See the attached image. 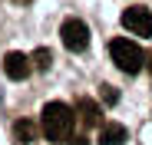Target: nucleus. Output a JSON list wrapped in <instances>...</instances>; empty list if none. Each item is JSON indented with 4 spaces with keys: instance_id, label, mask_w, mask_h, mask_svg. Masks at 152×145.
Wrapping results in <instances>:
<instances>
[{
    "instance_id": "nucleus-1",
    "label": "nucleus",
    "mask_w": 152,
    "mask_h": 145,
    "mask_svg": "<svg viewBox=\"0 0 152 145\" xmlns=\"http://www.w3.org/2000/svg\"><path fill=\"white\" fill-rule=\"evenodd\" d=\"M40 125H43V135L50 142H66L73 125H76V115L66 102H46L40 112Z\"/></svg>"
},
{
    "instance_id": "nucleus-2",
    "label": "nucleus",
    "mask_w": 152,
    "mask_h": 145,
    "mask_svg": "<svg viewBox=\"0 0 152 145\" xmlns=\"http://www.w3.org/2000/svg\"><path fill=\"white\" fill-rule=\"evenodd\" d=\"M109 56H113V63H116L122 72H129V76H136V72L145 66V59H149V56L139 50V43L126 40V36H119V40L109 43Z\"/></svg>"
},
{
    "instance_id": "nucleus-3",
    "label": "nucleus",
    "mask_w": 152,
    "mask_h": 145,
    "mask_svg": "<svg viewBox=\"0 0 152 145\" xmlns=\"http://www.w3.org/2000/svg\"><path fill=\"white\" fill-rule=\"evenodd\" d=\"M60 40H63V46L69 53H83L89 46V27L83 20H76V17H66L63 27H60Z\"/></svg>"
},
{
    "instance_id": "nucleus-4",
    "label": "nucleus",
    "mask_w": 152,
    "mask_h": 145,
    "mask_svg": "<svg viewBox=\"0 0 152 145\" xmlns=\"http://www.w3.org/2000/svg\"><path fill=\"white\" fill-rule=\"evenodd\" d=\"M122 27L136 36H152V10L149 7H129L122 13Z\"/></svg>"
},
{
    "instance_id": "nucleus-5",
    "label": "nucleus",
    "mask_w": 152,
    "mask_h": 145,
    "mask_svg": "<svg viewBox=\"0 0 152 145\" xmlns=\"http://www.w3.org/2000/svg\"><path fill=\"white\" fill-rule=\"evenodd\" d=\"M33 69H37L33 66V56H27V53H7L4 56V72L10 79H27Z\"/></svg>"
},
{
    "instance_id": "nucleus-6",
    "label": "nucleus",
    "mask_w": 152,
    "mask_h": 145,
    "mask_svg": "<svg viewBox=\"0 0 152 145\" xmlns=\"http://www.w3.org/2000/svg\"><path fill=\"white\" fill-rule=\"evenodd\" d=\"M99 145H122L126 142V125L119 122H106V125H99Z\"/></svg>"
},
{
    "instance_id": "nucleus-7",
    "label": "nucleus",
    "mask_w": 152,
    "mask_h": 145,
    "mask_svg": "<svg viewBox=\"0 0 152 145\" xmlns=\"http://www.w3.org/2000/svg\"><path fill=\"white\" fill-rule=\"evenodd\" d=\"M76 112H80V119H83V125H99V106L93 102V99H80L76 102Z\"/></svg>"
},
{
    "instance_id": "nucleus-8",
    "label": "nucleus",
    "mask_w": 152,
    "mask_h": 145,
    "mask_svg": "<svg viewBox=\"0 0 152 145\" xmlns=\"http://www.w3.org/2000/svg\"><path fill=\"white\" fill-rule=\"evenodd\" d=\"M13 135H17L20 142H33V138H37V125L27 122V119H20V122H13Z\"/></svg>"
},
{
    "instance_id": "nucleus-9",
    "label": "nucleus",
    "mask_w": 152,
    "mask_h": 145,
    "mask_svg": "<svg viewBox=\"0 0 152 145\" xmlns=\"http://www.w3.org/2000/svg\"><path fill=\"white\" fill-rule=\"evenodd\" d=\"M50 63H53V53L40 46V50L33 53V66H37V69H50Z\"/></svg>"
},
{
    "instance_id": "nucleus-10",
    "label": "nucleus",
    "mask_w": 152,
    "mask_h": 145,
    "mask_svg": "<svg viewBox=\"0 0 152 145\" xmlns=\"http://www.w3.org/2000/svg\"><path fill=\"white\" fill-rule=\"evenodd\" d=\"M103 99H106V102H109V106H113V102H116V99H119V92H116V89H113V86H103Z\"/></svg>"
},
{
    "instance_id": "nucleus-11",
    "label": "nucleus",
    "mask_w": 152,
    "mask_h": 145,
    "mask_svg": "<svg viewBox=\"0 0 152 145\" xmlns=\"http://www.w3.org/2000/svg\"><path fill=\"white\" fill-rule=\"evenodd\" d=\"M149 69H152V53H149Z\"/></svg>"
}]
</instances>
